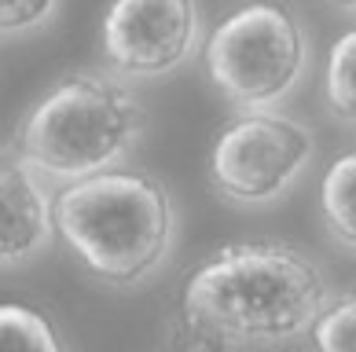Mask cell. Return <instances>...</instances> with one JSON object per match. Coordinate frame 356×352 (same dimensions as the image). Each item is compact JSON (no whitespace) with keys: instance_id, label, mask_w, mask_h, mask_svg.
<instances>
[{"instance_id":"cell-1","label":"cell","mask_w":356,"mask_h":352,"mask_svg":"<svg viewBox=\"0 0 356 352\" xmlns=\"http://www.w3.org/2000/svg\"><path fill=\"white\" fill-rule=\"evenodd\" d=\"M334 301L323 268L286 242H232L184 283V319L206 345H280Z\"/></svg>"},{"instance_id":"cell-5","label":"cell","mask_w":356,"mask_h":352,"mask_svg":"<svg viewBox=\"0 0 356 352\" xmlns=\"http://www.w3.org/2000/svg\"><path fill=\"white\" fill-rule=\"evenodd\" d=\"M316 158V133L280 107L239 110L209 147V187L217 199L265 210L275 206Z\"/></svg>"},{"instance_id":"cell-13","label":"cell","mask_w":356,"mask_h":352,"mask_svg":"<svg viewBox=\"0 0 356 352\" xmlns=\"http://www.w3.org/2000/svg\"><path fill=\"white\" fill-rule=\"evenodd\" d=\"M331 4H334L338 11H353V15H356V0H331Z\"/></svg>"},{"instance_id":"cell-2","label":"cell","mask_w":356,"mask_h":352,"mask_svg":"<svg viewBox=\"0 0 356 352\" xmlns=\"http://www.w3.org/2000/svg\"><path fill=\"white\" fill-rule=\"evenodd\" d=\"M56 224L67 250L107 286L147 283L173 253V194L140 169H103L56 191Z\"/></svg>"},{"instance_id":"cell-6","label":"cell","mask_w":356,"mask_h":352,"mask_svg":"<svg viewBox=\"0 0 356 352\" xmlns=\"http://www.w3.org/2000/svg\"><path fill=\"white\" fill-rule=\"evenodd\" d=\"M202 44L199 0H111L103 15V59L133 81L177 74Z\"/></svg>"},{"instance_id":"cell-12","label":"cell","mask_w":356,"mask_h":352,"mask_svg":"<svg viewBox=\"0 0 356 352\" xmlns=\"http://www.w3.org/2000/svg\"><path fill=\"white\" fill-rule=\"evenodd\" d=\"M59 0H0V30L4 37H22L56 19Z\"/></svg>"},{"instance_id":"cell-3","label":"cell","mask_w":356,"mask_h":352,"mask_svg":"<svg viewBox=\"0 0 356 352\" xmlns=\"http://www.w3.org/2000/svg\"><path fill=\"white\" fill-rule=\"evenodd\" d=\"M147 110L133 88L107 74H67L33 103L15 128V147L37 173L81 180L122 165L143 140Z\"/></svg>"},{"instance_id":"cell-7","label":"cell","mask_w":356,"mask_h":352,"mask_svg":"<svg viewBox=\"0 0 356 352\" xmlns=\"http://www.w3.org/2000/svg\"><path fill=\"white\" fill-rule=\"evenodd\" d=\"M44 173L11 147L0 162V265L4 271L30 265L59 235L56 194H48Z\"/></svg>"},{"instance_id":"cell-8","label":"cell","mask_w":356,"mask_h":352,"mask_svg":"<svg viewBox=\"0 0 356 352\" xmlns=\"http://www.w3.org/2000/svg\"><path fill=\"white\" fill-rule=\"evenodd\" d=\"M320 217L341 250L356 253V147L341 151L320 180Z\"/></svg>"},{"instance_id":"cell-10","label":"cell","mask_w":356,"mask_h":352,"mask_svg":"<svg viewBox=\"0 0 356 352\" xmlns=\"http://www.w3.org/2000/svg\"><path fill=\"white\" fill-rule=\"evenodd\" d=\"M0 334H4V345H19V349H41V352L63 349V337L56 334V327L30 305L0 308Z\"/></svg>"},{"instance_id":"cell-9","label":"cell","mask_w":356,"mask_h":352,"mask_svg":"<svg viewBox=\"0 0 356 352\" xmlns=\"http://www.w3.org/2000/svg\"><path fill=\"white\" fill-rule=\"evenodd\" d=\"M323 103L338 121L356 125V26L331 44L323 67Z\"/></svg>"},{"instance_id":"cell-11","label":"cell","mask_w":356,"mask_h":352,"mask_svg":"<svg viewBox=\"0 0 356 352\" xmlns=\"http://www.w3.org/2000/svg\"><path fill=\"white\" fill-rule=\"evenodd\" d=\"M309 342L323 352H356V290L334 297L312 323Z\"/></svg>"},{"instance_id":"cell-4","label":"cell","mask_w":356,"mask_h":352,"mask_svg":"<svg viewBox=\"0 0 356 352\" xmlns=\"http://www.w3.org/2000/svg\"><path fill=\"white\" fill-rule=\"evenodd\" d=\"M202 59L235 110L280 107L309 74V33L283 0H250L209 30Z\"/></svg>"}]
</instances>
